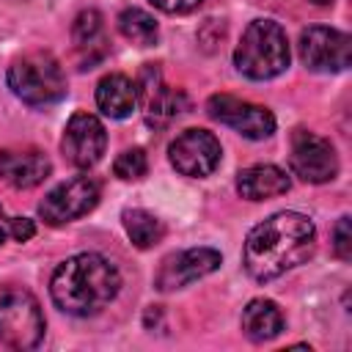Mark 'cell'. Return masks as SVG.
<instances>
[{"label": "cell", "mask_w": 352, "mask_h": 352, "mask_svg": "<svg viewBox=\"0 0 352 352\" xmlns=\"http://www.w3.org/2000/svg\"><path fill=\"white\" fill-rule=\"evenodd\" d=\"M72 36H74L77 50H94V47H99L102 44V14L94 11V8L77 14L74 28H72Z\"/></svg>", "instance_id": "obj_20"}, {"label": "cell", "mask_w": 352, "mask_h": 352, "mask_svg": "<svg viewBox=\"0 0 352 352\" xmlns=\"http://www.w3.org/2000/svg\"><path fill=\"white\" fill-rule=\"evenodd\" d=\"M289 165H292V173L308 184H324L338 173V157L333 143L308 129H297L292 135Z\"/></svg>", "instance_id": "obj_8"}, {"label": "cell", "mask_w": 352, "mask_h": 352, "mask_svg": "<svg viewBox=\"0 0 352 352\" xmlns=\"http://www.w3.org/2000/svg\"><path fill=\"white\" fill-rule=\"evenodd\" d=\"M107 146V132L102 126V121L91 113H74L63 129V157L77 165V168H91L102 160Z\"/></svg>", "instance_id": "obj_11"}, {"label": "cell", "mask_w": 352, "mask_h": 352, "mask_svg": "<svg viewBox=\"0 0 352 352\" xmlns=\"http://www.w3.org/2000/svg\"><path fill=\"white\" fill-rule=\"evenodd\" d=\"M314 220L300 212H278L248 231L242 264L253 280H272L286 270L308 261L314 256Z\"/></svg>", "instance_id": "obj_1"}, {"label": "cell", "mask_w": 352, "mask_h": 352, "mask_svg": "<svg viewBox=\"0 0 352 352\" xmlns=\"http://www.w3.org/2000/svg\"><path fill=\"white\" fill-rule=\"evenodd\" d=\"M52 165L38 148H3L0 151V179L16 190H30L50 176Z\"/></svg>", "instance_id": "obj_14"}, {"label": "cell", "mask_w": 352, "mask_h": 352, "mask_svg": "<svg viewBox=\"0 0 352 352\" xmlns=\"http://www.w3.org/2000/svg\"><path fill=\"white\" fill-rule=\"evenodd\" d=\"M121 286L116 264L99 253H77L58 264L50 280L52 302L72 316L99 314Z\"/></svg>", "instance_id": "obj_2"}, {"label": "cell", "mask_w": 352, "mask_h": 352, "mask_svg": "<svg viewBox=\"0 0 352 352\" xmlns=\"http://www.w3.org/2000/svg\"><path fill=\"white\" fill-rule=\"evenodd\" d=\"M44 314L38 300L25 289L0 297V344L11 349H33L44 338Z\"/></svg>", "instance_id": "obj_5"}, {"label": "cell", "mask_w": 352, "mask_h": 352, "mask_svg": "<svg viewBox=\"0 0 352 352\" xmlns=\"http://www.w3.org/2000/svg\"><path fill=\"white\" fill-rule=\"evenodd\" d=\"M8 88L30 107H47L66 96V77L50 52H25L8 66Z\"/></svg>", "instance_id": "obj_4"}, {"label": "cell", "mask_w": 352, "mask_h": 352, "mask_svg": "<svg viewBox=\"0 0 352 352\" xmlns=\"http://www.w3.org/2000/svg\"><path fill=\"white\" fill-rule=\"evenodd\" d=\"M138 104V88L126 74H107L96 85V107L107 118H126Z\"/></svg>", "instance_id": "obj_16"}, {"label": "cell", "mask_w": 352, "mask_h": 352, "mask_svg": "<svg viewBox=\"0 0 352 352\" xmlns=\"http://www.w3.org/2000/svg\"><path fill=\"white\" fill-rule=\"evenodd\" d=\"M311 3H316V6H324V3H330V0H311Z\"/></svg>", "instance_id": "obj_26"}, {"label": "cell", "mask_w": 352, "mask_h": 352, "mask_svg": "<svg viewBox=\"0 0 352 352\" xmlns=\"http://www.w3.org/2000/svg\"><path fill=\"white\" fill-rule=\"evenodd\" d=\"M146 170H148V160H146L143 148H126L113 162V173L124 182H138L146 176Z\"/></svg>", "instance_id": "obj_21"}, {"label": "cell", "mask_w": 352, "mask_h": 352, "mask_svg": "<svg viewBox=\"0 0 352 352\" xmlns=\"http://www.w3.org/2000/svg\"><path fill=\"white\" fill-rule=\"evenodd\" d=\"M206 113L214 121L236 129L239 135H245L250 140H264V138H270L275 132V116L267 107L245 102V99H236V96H228V94L209 96Z\"/></svg>", "instance_id": "obj_10"}, {"label": "cell", "mask_w": 352, "mask_h": 352, "mask_svg": "<svg viewBox=\"0 0 352 352\" xmlns=\"http://www.w3.org/2000/svg\"><path fill=\"white\" fill-rule=\"evenodd\" d=\"M6 234H8V231H6V228H3V226H0V245H3V242H6Z\"/></svg>", "instance_id": "obj_25"}, {"label": "cell", "mask_w": 352, "mask_h": 352, "mask_svg": "<svg viewBox=\"0 0 352 352\" xmlns=\"http://www.w3.org/2000/svg\"><path fill=\"white\" fill-rule=\"evenodd\" d=\"M220 253L212 250V248H190V250H182L176 256H170L160 275H157V286L162 292L168 289H182V286H190L192 280L214 272L220 267Z\"/></svg>", "instance_id": "obj_13"}, {"label": "cell", "mask_w": 352, "mask_h": 352, "mask_svg": "<svg viewBox=\"0 0 352 352\" xmlns=\"http://www.w3.org/2000/svg\"><path fill=\"white\" fill-rule=\"evenodd\" d=\"M124 228H126L129 239L138 248H151L162 236L160 220L151 212H146V209H126L124 212Z\"/></svg>", "instance_id": "obj_19"}, {"label": "cell", "mask_w": 352, "mask_h": 352, "mask_svg": "<svg viewBox=\"0 0 352 352\" xmlns=\"http://www.w3.org/2000/svg\"><path fill=\"white\" fill-rule=\"evenodd\" d=\"M300 58L311 72H344L352 60V41L344 30L311 25L300 33Z\"/></svg>", "instance_id": "obj_7"}, {"label": "cell", "mask_w": 352, "mask_h": 352, "mask_svg": "<svg viewBox=\"0 0 352 352\" xmlns=\"http://www.w3.org/2000/svg\"><path fill=\"white\" fill-rule=\"evenodd\" d=\"M223 148L209 129H184L168 148L170 165L190 179H204L220 165Z\"/></svg>", "instance_id": "obj_9"}, {"label": "cell", "mask_w": 352, "mask_h": 352, "mask_svg": "<svg viewBox=\"0 0 352 352\" xmlns=\"http://www.w3.org/2000/svg\"><path fill=\"white\" fill-rule=\"evenodd\" d=\"M8 234H11L16 242H28V239L36 234V226H33V220H28V217H14V220H8Z\"/></svg>", "instance_id": "obj_23"}, {"label": "cell", "mask_w": 352, "mask_h": 352, "mask_svg": "<svg viewBox=\"0 0 352 352\" xmlns=\"http://www.w3.org/2000/svg\"><path fill=\"white\" fill-rule=\"evenodd\" d=\"M333 250L341 261H349L352 258V234H349V217H338L336 228H333Z\"/></svg>", "instance_id": "obj_22"}, {"label": "cell", "mask_w": 352, "mask_h": 352, "mask_svg": "<svg viewBox=\"0 0 352 352\" xmlns=\"http://www.w3.org/2000/svg\"><path fill=\"white\" fill-rule=\"evenodd\" d=\"M138 88V102L143 104V113H146V121L148 124H168L170 118H176L182 113V107L187 104L184 94L182 91H173L162 82V74L154 63H146V69L140 72V80L135 82Z\"/></svg>", "instance_id": "obj_12"}, {"label": "cell", "mask_w": 352, "mask_h": 352, "mask_svg": "<svg viewBox=\"0 0 352 352\" xmlns=\"http://www.w3.org/2000/svg\"><path fill=\"white\" fill-rule=\"evenodd\" d=\"M118 30L124 38H129L140 47H148L157 41V22L143 8H124L118 14Z\"/></svg>", "instance_id": "obj_18"}, {"label": "cell", "mask_w": 352, "mask_h": 352, "mask_svg": "<svg viewBox=\"0 0 352 352\" xmlns=\"http://www.w3.org/2000/svg\"><path fill=\"white\" fill-rule=\"evenodd\" d=\"M234 66L250 80H272L289 66V41L278 22L272 19H253L236 50Z\"/></svg>", "instance_id": "obj_3"}, {"label": "cell", "mask_w": 352, "mask_h": 352, "mask_svg": "<svg viewBox=\"0 0 352 352\" xmlns=\"http://www.w3.org/2000/svg\"><path fill=\"white\" fill-rule=\"evenodd\" d=\"M283 330V314L272 300H250L242 311V333L250 341H270Z\"/></svg>", "instance_id": "obj_17"}, {"label": "cell", "mask_w": 352, "mask_h": 352, "mask_svg": "<svg viewBox=\"0 0 352 352\" xmlns=\"http://www.w3.org/2000/svg\"><path fill=\"white\" fill-rule=\"evenodd\" d=\"M96 204H99V182L91 176H74L69 182H60L44 195V201L38 204V214L50 226H63L69 220L88 214Z\"/></svg>", "instance_id": "obj_6"}, {"label": "cell", "mask_w": 352, "mask_h": 352, "mask_svg": "<svg viewBox=\"0 0 352 352\" xmlns=\"http://www.w3.org/2000/svg\"><path fill=\"white\" fill-rule=\"evenodd\" d=\"M151 3L165 14H187V11L198 8L204 0H151Z\"/></svg>", "instance_id": "obj_24"}, {"label": "cell", "mask_w": 352, "mask_h": 352, "mask_svg": "<svg viewBox=\"0 0 352 352\" xmlns=\"http://www.w3.org/2000/svg\"><path fill=\"white\" fill-rule=\"evenodd\" d=\"M292 182L278 165H250L236 176V192L248 201H267L289 192Z\"/></svg>", "instance_id": "obj_15"}]
</instances>
